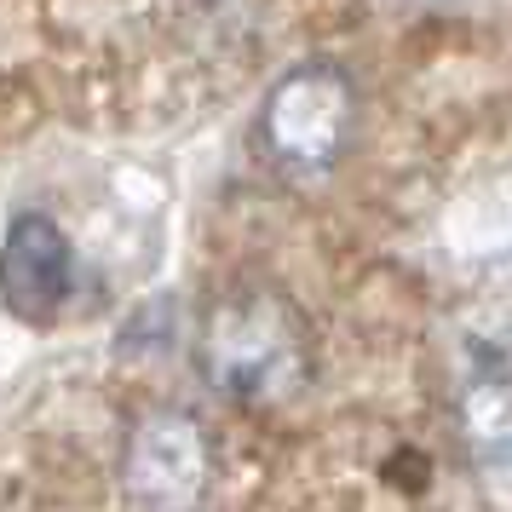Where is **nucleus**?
Instances as JSON below:
<instances>
[{
	"label": "nucleus",
	"instance_id": "obj_1",
	"mask_svg": "<svg viewBox=\"0 0 512 512\" xmlns=\"http://www.w3.org/2000/svg\"><path fill=\"white\" fill-rule=\"evenodd\" d=\"M317 369L311 328L282 288H231L196 323V374L225 403L282 409Z\"/></svg>",
	"mask_w": 512,
	"mask_h": 512
},
{
	"label": "nucleus",
	"instance_id": "obj_2",
	"mask_svg": "<svg viewBox=\"0 0 512 512\" xmlns=\"http://www.w3.org/2000/svg\"><path fill=\"white\" fill-rule=\"evenodd\" d=\"M357 133V87L334 58H305L282 75L254 121L259 156L288 179H328Z\"/></svg>",
	"mask_w": 512,
	"mask_h": 512
},
{
	"label": "nucleus",
	"instance_id": "obj_3",
	"mask_svg": "<svg viewBox=\"0 0 512 512\" xmlns=\"http://www.w3.org/2000/svg\"><path fill=\"white\" fill-rule=\"evenodd\" d=\"M213 489V438L190 409H150L121 443V495L133 512H196Z\"/></svg>",
	"mask_w": 512,
	"mask_h": 512
},
{
	"label": "nucleus",
	"instance_id": "obj_4",
	"mask_svg": "<svg viewBox=\"0 0 512 512\" xmlns=\"http://www.w3.org/2000/svg\"><path fill=\"white\" fill-rule=\"evenodd\" d=\"M75 294L70 236L52 213H18L0 236V305L24 328H52Z\"/></svg>",
	"mask_w": 512,
	"mask_h": 512
},
{
	"label": "nucleus",
	"instance_id": "obj_5",
	"mask_svg": "<svg viewBox=\"0 0 512 512\" xmlns=\"http://www.w3.org/2000/svg\"><path fill=\"white\" fill-rule=\"evenodd\" d=\"M455 426L478 466H512V374L495 357H478L455 386Z\"/></svg>",
	"mask_w": 512,
	"mask_h": 512
}]
</instances>
